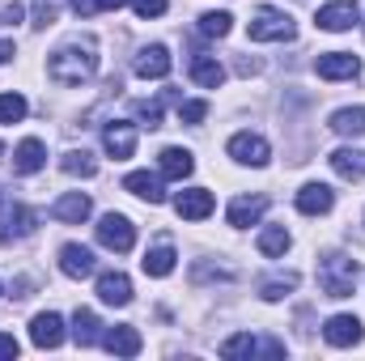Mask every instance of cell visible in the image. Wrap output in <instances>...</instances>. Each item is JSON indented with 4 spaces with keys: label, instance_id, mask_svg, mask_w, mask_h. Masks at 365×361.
<instances>
[{
    "label": "cell",
    "instance_id": "83f0119b",
    "mask_svg": "<svg viewBox=\"0 0 365 361\" xmlns=\"http://www.w3.org/2000/svg\"><path fill=\"white\" fill-rule=\"evenodd\" d=\"M102 323H98V315L93 310H77L73 315V340L81 345V349H90V345H98L102 340V332H98Z\"/></svg>",
    "mask_w": 365,
    "mask_h": 361
},
{
    "label": "cell",
    "instance_id": "8992f818",
    "mask_svg": "<svg viewBox=\"0 0 365 361\" xmlns=\"http://www.w3.org/2000/svg\"><path fill=\"white\" fill-rule=\"evenodd\" d=\"M230 158H234L238 166H268L272 149H268L264 136H255V132H238V136H230Z\"/></svg>",
    "mask_w": 365,
    "mask_h": 361
},
{
    "label": "cell",
    "instance_id": "cb8c5ba5",
    "mask_svg": "<svg viewBox=\"0 0 365 361\" xmlns=\"http://www.w3.org/2000/svg\"><path fill=\"white\" fill-rule=\"evenodd\" d=\"M175 247L170 243H162V247H153V251H145V260H140V268H145V276H170L175 272Z\"/></svg>",
    "mask_w": 365,
    "mask_h": 361
},
{
    "label": "cell",
    "instance_id": "d6a6232c",
    "mask_svg": "<svg viewBox=\"0 0 365 361\" xmlns=\"http://www.w3.org/2000/svg\"><path fill=\"white\" fill-rule=\"evenodd\" d=\"M26 119V98L21 93H0V123H21Z\"/></svg>",
    "mask_w": 365,
    "mask_h": 361
},
{
    "label": "cell",
    "instance_id": "5bb4252c",
    "mask_svg": "<svg viewBox=\"0 0 365 361\" xmlns=\"http://www.w3.org/2000/svg\"><path fill=\"white\" fill-rule=\"evenodd\" d=\"M175 213L182 221H204L212 213V191L208 187H187L179 200H175Z\"/></svg>",
    "mask_w": 365,
    "mask_h": 361
},
{
    "label": "cell",
    "instance_id": "1f68e13d",
    "mask_svg": "<svg viewBox=\"0 0 365 361\" xmlns=\"http://www.w3.org/2000/svg\"><path fill=\"white\" fill-rule=\"evenodd\" d=\"M200 30H204L208 39H225V34L234 30V17H230V13H204V17H200Z\"/></svg>",
    "mask_w": 365,
    "mask_h": 361
},
{
    "label": "cell",
    "instance_id": "7a4b0ae2",
    "mask_svg": "<svg viewBox=\"0 0 365 361\" xmlns=\"http://www.w3.org/2000/svg\"><path fill=\"white\" fill-rule=\"evenodd\" d=\"M357 276H361V264L349 260V255H323L319 260V289L327 298H349Z\"/></svg>",
    "mask_w": 365,
    "mask_h": 361
},
{
    "label": "cell",
    "instance_id": "44dd1931",
    "mask_svg": "<svg viewBox=\"0 0 365 361\" xmlns=\"http://www.w3.org/2000/svg\"><path fill=\"white\" fill-rule=\"evenodd\" d=\"M98 298H102L106 306H128V302H132V280H128L123 272H102V276H98Z\"/></svg>",
    "mask_w": 365,
    "mask_h": 361
},
{
    "label": "cell",
    "instance_id": "836d02e7",
    "mask_svg": "<svg viewBox=\"0 0 365 361\" xmlns=\"http://www.w3.org/2000/svg\"><path fill=\"white\" fill-rule=\"evenodd\" d=\"M162 102L166 98H153V102H136V119L145 128H162Z\"/></svg>",
    "mask_w": 365,
    "mask_h": 361
},
{
    "label": "cell",
    "instance_id": "74e56055",
    "mask_svg": "<svg viewBox=\"0 0 365 361\" xmlns=\"http://www.w3.org/2000/svg\"><path fill=\"white\" fill-rule=\"evenodd\" d=\"M17 349H21V345H17V340H13V336H9V332H0V361L17 357Z\"/></svg>",
    "mask_w": 365,
    "mask_h": 361
},
{
    "label": "cell",
    "instance_id": "b9f144b4",
    "mask_svg": "<svg viewBox=\"0 0 365 361\" xmlns=\"http://www.w3.org/2000/svg\"><path fill=\"white\" fill-rule=\"evenodd\" d=\"M128 0H98V9H123Z\"/></svg>",
    "mask_w": 365,
    "mask_h": 361
},
{
    "label": "cell",
    "instance_id": "9c48e42d",
    "mask_svg": "<svg viewBox=\"0 0 365 361\" xmlns=\"http://www.w3.org/2000/svg\"><path fill=\"white\" fill-rule=\"evenodd\" d=\"M361 336H365V323L357 315H331L327 327H323V340H327L331 349H349V345H357Z\"/></svg>",
    "mask_w": 365,
    "mask_h": 361
},
{
    "label": "cell",
    "instance_id": "52a82bcc",
    "mask_svg": "<svg viewBox=\"0 0 365 361\" xmlns=\"http://www.w3.org/2000/svg\"><path fill=\"white\" fill-rule=\"evenodd\" d=\"M357 17H361V9H357V0H327L323 9H319V30H331V34H340V30H353L357 26Z\"/></svg>",
    "mask_w": 365,
    "mask_h": 361
},
{
    "label": "cell",
    "instance_id": "ffe728a7",
    "mask_svg": "<svg viewBox=\"0 0 365 361\" xmlns=\"http://www.w3.org/2000/svg\"><path fill=\"white\" fill-rule=\"evenodd\" d=\"M43 162H47V149H43V141H34V136H26V141L13 149V171H17V175H38Z\"/></svg>",
    "mask_w": 365,
    "mask_h": 361
},
{
    "label": "cell",
    "instance_id": "ba28073f",
    "mask_svg": "<svg viewBox=\"0 0 365 361\" xmlns=\"http://www.w3.org/2000/svg\"><path fill=\"white\" fill-rule=\"evenodd\" d=\"M34 225H38V213H34L30 204H9V208L0 213V243L26 238V234H34Z\"/></svg>",
    "mask_w": 365,
    "mask_h": 361
},
{
    "label": "cell",
    "instance_id": "4dcf8cb0",
    "mask_svg": "<svg viewBox=\"0 0 365 361\" xmlns=\"http://www.w3.org/2000/svg\"><path fill=\"white\" fill-rule=\"evenodd\" d=\"M293 289H297V272H284V276H272V280L259 285V298H264V302H280V298L293 293Z\"/></svg>",
    "mask_w": 365,
    "mask_h": 361
},
{
    "label": "cell",
    "instance_id": "e575fe53",
    "mask_svg": "<svg viewBox=\"0 0 365 361\" xmlns=\"http://www.w3.org/2000/svg\"><path fill=\"white\" fill-rule=\"evenodd\" d=\"M34 26L38 30L56 26V0H34Z\"/></svg>",
    "mask_w": 365,
    "mask_h": 361
},
{
    "label": "cell",
    "instance_id": "d4e9b609",
    "mask_svg": "<svg viewBox=\"0 0 365 361\" xmlns=\"http://www.w3.org/2000/svg\"><path fill=\"white\" fill-rule=\"evenodd\" d=\"M331 171L340 179H361L365 175V153L361 149H336L331 153Z\"/></svg>",
    "mask_w": 365,
    "mask_h": 361
},
{
    "label": "cell",
    "instance_id": "7c38bea8",
    "mask_svg": "<svg viewBox=\"0 0 365 361\" xmlns=\"http://www.w3.org/2000/svg\"><path fill=\"white\" fill-rule=\"evenodd\" d=\"M331 204H336V191L327 183H306L297 191V213H306V217H323V213H331Z\"/></svg>",
    "mask_w": 365,
    "mask_h": 361
},
{
    "label": "cell",
    "instance_id": "603a6c76",
    "mask_svg": "<svg viewBox=\"0 0 365 361\" xmlns=\"http://www.w3.org/2000/svg\"><path fill=\"white\" fill-rule=\"evenodd\" d=\"M191 81L204 86V90H217V86L225 81V68H221L212 56H195V60H191Z\"/></svg>",
    "mask_w": 365,
    "mask_h": 361
},
{
    "label": "cell",
    "instance_id": "ac0fdd59",
    "mask_svg": "<svg viewBox=\"0 0 365 361\" xmlns=\"http://www.w3.org/2000/svg\"><path fill=\"white\" fill-rule=\"evenodd\" d=\"M264 213H268V195H238V200L230 204V225H234V230H247V225H255Z\"/></svg>",
    "mask_w": 365,
    "mask_h": 361
},
{
    "label": "cell",
    "instance_id": "f35d334b",
    "mask_svg": "<svg viewBox=\"0 0 365 361\" xmlns=\"http://www.w3.org/2000/svg\"><path fill=\"white\" fill-rule=\"evenodd\" d=\"M0 21H4V26H17V21H21V4H4V9H0Z\"/></svg>",
    "mask_w": 365,
    "mask_h": 361
},
{
    "label": "cell",
    "instance_id": "7402d4cb",
    "mask_svg": "<svg viewBox=\"0 0 365 361\" xmlns=\"http://www.w3.org/2000/svg\"><path fill=\"white\" fill-rule=\"evenodd\" d=\"M123 191H132V195H140V200H149V204H162V200H166L162 179L149 175V171H132V175L123 179Z\"/></svg>",
    "mask_w": 365,
    "mask_h": 361
},
{
    "label": "cell",
    "instance_id": "d590c367",
    "mask_svg": "<svg viewBox=\"0 0 365 361\" xmlns=\"http://www.w3.org/2000/svg\"><path fill=\"white\" fill-rule=\"evenodd\" d=\"M204 115H208V102H182V106H179V119H182V123H200Z\"/></svg>",
    "mask_w": 365,
    "mask_h": 361
},
{
    "label": "cell",
    "instance_id": "60d3db41",
    "mask_svg": "<svg viewBox=\"0 0 365 361\" xmlns=\"http://www.w3.org/2000/svg\"><path fill=\"white\" fill-rule=\"evenodd\" d=\"M17 51H13V39H0V64H9Z\"/></svg>",
    "mask_w": 365,
    "mask_h": 361
},
{
    "label": "cell",
    "instance_id": "f546056e",
    "mask_svg": "<svg viewBox=\"0 0 365 361\" xmlns=\"http://www.w3.org/2000/svg\"><path fill=\"white\" fill-rule=\"evenodd\" d=\"M259 353V340L251 336V332H238V336H230L225 345H221V357L238 361V357H255Z\"/></svg>",
    "mask_w": 365,
    "mask_h": 361
},
{
    "label": "cell",
    "instance_id": "6da1fadb",
    "mask_svg": "<svg viewBox=\"0 0 365 361\" xmlns=\"http://www.w3.org/2000/svg\"><path fill=\"white\" fill-rule=\"evenodd\" d=\"M47 73H51L56 86H86L93 73H98V51H93V43H68V47L51 51Z\"/></svg>",
    "mask_w": 365,
    "mask_h": 361
},
{
    "label": "cell",
    "instance_id": "8d00e7d4",
    "mask_svg": "<svg viewBox=\"0 0 365 361\" xmlns=\"http://www.w3.org/2000/svg\"><path fill=\"white\" fill-rule=\"evenodd\" d=\"M166 4H170V0H132V9H136L140 17H162Z\"/></svg>",
    "mask_w": 365,
    "mask_h": 361
},
{
    "label": "cell",
    "instance_id": "484cf974",
    "mask_svg": "<svg viewBox=\"0 0 365 361\" xmlns=\"http://www.w3.org/2000/svg\"><path fill=\"white\" fill-rule=\"evenodd\" d=\"M60 171L73 175V179H93L98 175V162H93V153H86V149H68L60 158Z\"/></svg>",
    "mask_w": 365,
    "mask_h": 361
},
{
    "label": "cell",
    "instance_id": "d6986e66",
    "mask_svg": "<svg viewBox=\"0 0 365 361\" xmlns=\"http://www.w3.org/2000/svg\"><path fill=\"white\" fill-rule=\"evenodd\" d=\"M158 171H162V179L182 183L191 171H195V158H191L187 149H179V145H170V149H162V153H158Z\"/></svg>",
    "mask_w": 365,
    "mask_h": 361
},
{
    "label": "cell",
    "instance_id": "5b68a950",
    "mask_svg": "<svg viewBox=\"0 0 365 361\" xmlns=\"http://www.w3.org/2000/svg\"><path fill=\"white\" fill-rule=\"evenodd\" d=\"M314 68H319L323 81H357L361 77V60L353 51H323L314 60Z\"/></svg>",
    "mask_w": 365,
    "mask_h": 361
},
{
    "label": "cell",
    "instance_id": "ab89813d",
    "mask_svg": "<svg viewBox=\"0 0 365 361\" xmlns=\"http://www.w3.org/2000/svg\"><path fill=\"white\" fill-rule=\"evenodd\" d=\"M73 9H77L81 17H90V13H98V0H73Z\"/></svg>",
    "mask_w": 365,
    "mask_h": 361
},
{
    "label": "cell",
    "instance_id": "e0dca14e",
    "mask_svg": "<svg viewBox=\"0 0 365 361\" xmlns=\"http://www.w3.org/2000/svg\"><path fill=\"white\" fill-rule=\"evenodd\" d=\"M90 208L93 204H90L86 191H64V195L51 204V217H56V221H68V225H81V221L90 217Z\"/></svg>",
    "mask_w": 365,
    "mask_h": 361
},
{
    "label": "cell",
    "instance_id": "4316f807",
    "mask_svg": "<svg viewBox=\"0 0 365 361\" xmlns=\"http://www.w3.org/2000/svg\"><path fill=\"white\" fill-rule=\"evenodd\" d=\"M331 132L340 136H365V106H344L331 115Z\"/></svg>",
    "mask_w": 365,
    "mask_h": 361
},
{
    "label": "cell",
    "instance_id": "7bdbcfd3",
    "mask_svg": "<svg viewBox=\"0 0 365 361\" xmlns=\"http://www.w3.org/2000/svg\"><path fill=\"white\" fill-rule=\"evenodd\" d=\"M0 158H4V145H0Z\"/></svg>",
    "mask_w": 365,
    "mask_h": 361
},
{
    "label": "cell",
    "instance_id": "9a60e30c",
    "mask_svg": "<svg viewBox=\"0 0 365 361\" xmlns=\"http://www.w3.org/2000/svg\"><path fill=\"white\" fill-rule=\"evenodd\" d=\"M136 77H145V81H162V77H170V51H166L162 43L145 47V51L136 56Z\"/></svg>",
    "mask_w": 365,
    "mask_h": 361
},
{
    "label": "cell",
    "instance_id": "277c9868",
    "mask_svg": "<svg viewBox=\"0 0 365 361\" xmlns=\"http://www.w3.org/2000/svg\"><path fill=\"white\" fill-rule=\"evenodd\" d=\"M93 230H98V243H102L106 251H115V255H128V251L136 247V225H132L123 213H106Z\"/></svg>",
    "mask_w": 365,
    "mask_h": 361
},
{
    "label": "cell",
    "instance_id": "4fadbf2b",
    "mask_svg": "<svg viewBox=\"0 0 365 361\" xmlns=\"http://www.w3.org/2000/svg\"><path fill=\"white\" fill-rule=\"evenodd\" d=\"M102 349L115 353V357H136V353L145 349V340H140V332H136L132 323H119V327H110V332L102 336Z\"/></svg>",
    "mask_w": 365,
    "mask_h": 361
},
{
    "label": "cell",
    "instance_id": "2e32d148",
    "mask_svg": "<svg viewBox=\"0 0 365 361\" xmlns=\"http://www.w3.org/2000/svg\"><path fill=\"white\" fill-rule=\"evenodd\" d=\"M102 145H106V153H110L115 162H123V158L136 153V128H132V123H106Z\"/></svg>",
    "mask_w": 365,
    "mask_h": 361
},
{
    "label": "cell",
    "instance_id": "f1b7e54d",
    "mask_svg": "<svg viewBox=\"0 0 365 361\" xmlns=\"http://www.w3.org/2000/svg\"><path fill=\"white\" fill-rule=\"evenodd\" d=\"M255 243H259V251H264L268 260H276V255L289 251V230H284V225H264Z\"/></svg>",
    "mask_w": 365,
    "mask_h": 361
},
{
    "label": "cell",
    "instance_id": "3957f363",
    "mask_svg": "<svg viewBox=\"0 0 365 361\" xmlns=\"http://www.w3.org/2000/svg\"><path fill=\"white\" fill-rule=\"evenodd\" d=\"M293 34H297V26L284 9H272V4L255 9V17H251V39L255 43H289Z\"/></svg>",
    "mask_w": 365,
    "mask_h": 361
},
{
    "label": "cell",
    "instance_id": "30bf717a",
    "mask_svg": "<svg viewBox=\"0 0 365 361\" xmlns=\"http://www.w3.org/2000/svg\"><path fill=\"white\" fill-rule=\"evenodd\" d=\"M30 340H34V349H60V345H64V319H60L56 310L34 315V323H30Z\"/></svg>",
    "mask_w": 365,
    "mask_h": 361
},
{
    "label": "cell",
    "instance_id": "8fae6325",
    "mask_svg": "<svg viewBox=\"0 0 365 361\" xmlns=\"http://www.w3.org/2000/svg\"><path fill=\"white\" fill-rule=\"evenodd\" d=\"M98 268V260H93L90 247H81V243H68V247H60V272L64 276H73V280H86L93 276Z\"/></svg>",
    "mask_w": 365,
    "mask_h": 361
}]
</instances>
